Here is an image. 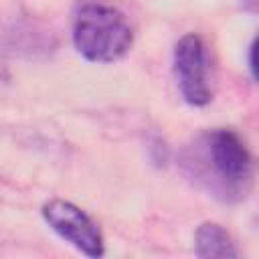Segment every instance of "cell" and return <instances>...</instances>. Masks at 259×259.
I'll list each match as a JSON object with an SVG mask.
<instances>
[{
  "label": "cell",
  "instance_id": "obj_1",
  "mask_svg": "<svg viewBox=\"0 0 259 259\" xmlns=\"http://www.w3.org/2000/svg\"><path fill=\"white\" fill-rule=\"evenodd\" d=\"M134 32L125 16L105 4H83L73 20V45L89 63H115L127 55Z\"/></svg>",
  "mask_w": 259,
  "mask_h": 259
},
{
  "label": "cell",
  "instance_id": "obj_2",
  "mask_svg": "<svg viewBox=\"0 0 259 259\" xmlns=\"http://www.w3.org/2000/svg\"><path fill=\"white\" fill-rule=\"evenodd\" d=\"M200 162L212 176V188L227 198L245 194L253 178V156L233 130H212L200 140Z\"/></svg>",
  "mask_w": 259,
  "mask_h": 259
},
{
  "label": "cell",
  "instance_id": "obj_3",
  "mask_svg": "<svg viewBox=\"0 0 259 259\" xmlns=\"http://www.w3.org/2000/svg\"><path fill=\"white\" fill-rule=\"evenodd\" d=\"M42 219L45 223L71 247L81 251L87 257H101L105 253L103 237L99 233V227L93 223V219L79 208L77 204L63 200V198H51L42 204Z\"/></svg>",
  "mask_w": 259,
  "mask_h": 259
},
{
  "label": "cell",
  "instance_id": "obj_4",
  "mask_svg": "<svg viewBox=\"0 0 259 259\" xmlns=\"http://www.w3.org/2000/svg\"><path fill=\"white\" fill-rule=\"evenodd\" d=\"M174 75L180 95L188 105L202 107L210 101L208 55L202 38L194 32L184 34L174 47Z\"/></svg>",
  "mask_w": 259,
  "mask_h": 259
},
{
  "label": "cell",
  "instance_id": "obj_5",
  "mask_svg": "<svg viewBox=\"0 0 259 259\" xmlns=\"http://www.w3.org/2000/svg\"><path fill=\"white\" fill-rule=\"evenodd\" d=\"M194 253L198 257H237L229 233L217 223H202L194 235Z\"/></svg>",
  "mask_w": 259,
  "mask_h": 259
},
{
  "label": "cell",
  "instance_id": "obj_6",
  "mask_svg": "<svg viewBox=\"0 0 259 259\" xmlns=\"http://www.w3.org/2000/svg\"><path fill=\"white\" fill-rule=\"evenodd\" d=\"M249 69H251L253 79L259 83V34L255 36V40L251 42V49H249Z\"/></svg>",
  "mask_w": 259,
  "mask_h": 259
}]
</instances>
